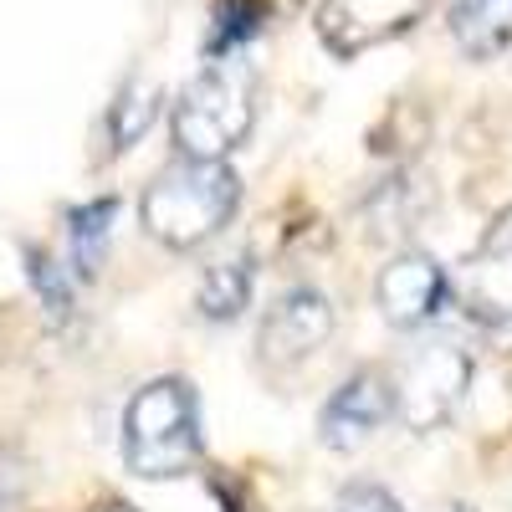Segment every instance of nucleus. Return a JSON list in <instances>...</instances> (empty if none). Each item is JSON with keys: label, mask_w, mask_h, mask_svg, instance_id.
Returning a JSON list of instances; mask_svg holds the SVG:
<instances>
[{"label": "nucleus", "mask_w": 512, "mask_h": 512, "mask_svg": "<svg viewBox=\"0 0 512 512\" xmlns=\"http://www.w3.org/2000/svg\"><path fill=\"white\" fill-rule=\"evenodd\" d=\"M236 205H241V180L231 175L226 159H180L149 180L139 200V221L154 241L190 251L226 231Z\"/></svg>", "instance_id": "1"}, {"label": "nucleus", "mask_w": 512, "mask_h": 512, "mask_svg": "<svg viewBox=\"0 0 512 512\" xmlns=\"http://www.w3.org/2000/svg\"><path fill=\"white\" fill-rule=\"evenodd\" d=\"M123 461L144 482L185 477L200 461V405L185 379L164 374L134 390L123 410Z\"/></svg>", "instance_id": "2"}, {"label": "nucleus", "mask_w": 512, "mask_h": 512, "mask_svg": "<svg viewBox=\"0 0 512 512\" xmlns=\"http://www.w3.org/2000/svg\"><path fill=\"white\" fill-rule=\"evenodd\" d=\"M256 118V82L241 52L210 57L200 77L175 103V144L185 159H226L236 144H246Z\"/></svg>", "instance_id": "3"}, {"label": "nucleus", "mask_w": 512, "mask_h": 512, "mask_svg": "<svg viewBox=\"0 0 512 512\" xmlns=\"http://www.w3.org/2000/svg\"><path fill=\"white\" fill-rule=\"evenodd\" d=\"M466 379H472V359H466L456 344L446 338H431L400 359L395 369V415L410 425L415 436L436 431V425L451 420V410L461 405L466 395Z\"/></svg>", "instance_id": "4"}, {"label": "nucleus", "mask_w": 512, "mask_h": 512, "mask_svg": "<svg viewBox=\"0 0 512 512\" xmlns=\"http://www.w3.org/2000/svg\"><path fill=\"white\" fill-rule=\"evenodd\" d=\"M436 0H318V36L333 57H359L405 36Z\"/></svg>", "instance_id": "5"}, {"label": "nucleus", "mask_w": 512, "mask_h": 512, "mask_svg": "<svg viewBox=\"0 0 512 512\" xmlns=\"http://www.w3.org/2000/svg\"><path fill=\"white\" fill-rule=\"evenodd\" d=\"M333 333V308L318 287H287L277 303L262 318V333H256V354H262L267 369H292L313 359Z\"/></svg>", "instance_id": "6"}, {"label": "nucleus", "mask_w": 512, "mask_h": 512, "mask_svg": "<svg viewBox=\"0 0 512 512\" xmlns=\"http://www.w3.org/2000/svg\"><path fill=\"white\" fill-rule=\"evenodd\" d=\"M451 287L477 323H487V328L512 323V205L487 226V236L461 262V277Z\"/></svg>", "instance_id": "7"}, {"label": "nucleus", "mask_w": 512, "mask_h": 512, "mask_svg": "<svg viewBox=\"0 0 512 512\" xmlns=\"http://www.w3.org/2000/svg\"><path fill=\"white\" fill-rule=\"evenodd\" d=\"M446 297H451V277L425 251L395 256V262L379 272V282H374V303H379L384 323H395V328L431 323L446 308Z\"/></svg>", "instance_id": "8"}, {"label": "nucleus", "mask_w": 512, "mask_h": 512, "mask_svg": "<svg viewBox=\"0 0 512 512\" xmlns=\"http://www.w3.org/2000/svg\"><path fill=\"white\" fill-rule=\"evenodd\" d=\"M390 410H395V384L384 379V374H374V369H359L354 379L338 384V395H333V400L323 405V415H318L323 446H333V451L364 446L379 425L390 420Z\"/></svg>", "instance_id": "9"}, {"label": "nucleus", "mask_w": 512, "mask_h": 512, "mask_svg": "<svg viewBox=\"0 0 512 512\" xmlns=\"http://www.w3.org/2000/svg\"><path fill=\"white\" fill-rule=\"evenodd\" d=\"M451 36L466 57H497L512 47V0H451Z\"/></svg>", "instance_id": "10"}, {"label": "nucleus", "mask_w": 512, "mask_h": 512, "mask_svg": "<svg viewBox=\"0 0 512 512\" xmlns=\"http://www.w3.org/2000/svg\"><path fill=\"white\" fill-rule=\"evenodd\" d=\"M246 303H251V262L246 256H226V262H216L200 277L195 308L205 323H231L246 313Z\"/></svg>", "instance_id": "11"}, {"label": "nucleus", "mask_w": 512, "mask_h": 512, "mask_svg": "<svg viewBox=\"0 0 512 512\" xmlns=\"http://www.w3.org/2000/svg\"><path fill=\"white\" fill-rule=\"evenodd\" d=\"M113 216H118V200H93V205H82V210L67 216V251H72V272L77 277L98 272L108 231H113Z\"/></svg>", "instance_id": "12"}, {"label": "nucleus", "mask_w": 512, "mask_h": 512, "mask_svg": "<svg viewBox=\"0 0 512 512\" xmlns=\"http://www.w3.org/2000/svg\"><path fill=\"white\" fill-rule=\"evenodd\" d=\"M159 113V93L149 82H134V88H123V98L113 103V149H128L144 128L154 123Z\"/></svg>", "instance_id": "13"}, {"label": "nucleus", "mask_w": 512, "mask_h": 512, "mask_svg": "<svg viewBox=\"0 0 512 512\" xmlns=\"http://www.w3.org/2000/svg\"><path fill=\"white\" fill-rule=\"evenodd\" d=\"M262 31V6L256 0H221L216 11V26H210V57H226L236 52L246 36Z\"/></svg>", "instance_id": "14"}, {"label": "nucleus", "mask_w": 512, "mask_h": 512, "mask_svg": "<svg viewBox=\"0 0 512 512\" xmlns=\"http://www.w3.org/2000/svg\"><path fill=\"white\" fill-rule=\"evenodd\" d=\"M31 282H36V292H41V303H47V313H57V318L72 313V282L62 277V267L52 262V256L31 251Z\"/></svg>", "instance_id": "15"}, {"label": "nucleus", "mask_w": 512, "mask_h": 512, "mask_svg": "<svg viewBox=\"0 0 512 512\" xmlns=\"http://www.w3.org/2000/svg\"><path fill=\"white\" fill-rule=\"evenodd\" d=\"M338 512H400V502L390 492H379V487H349L344 502H338Z\"/></svg>", "instance_id": "16"}, {"label": "nucleus", "mask_w": 512, "mask_h": 512, "mask_svg": "<svg viewBox=\"0 0 512 512\" xmlns=\"http://www.w3.org/2000/svg\"><path fill=\"white\" fill-rule=\"evenodd\" d=\"M431 512H472V507H456V502H446V507H431Z\"/></svg>", "instance_id": "17"}, {"label": "nucleus", "mask_w": 512, "mask_h": 512, "mask_svg": "<svg viewBox=\"0 0 512 512\" xmlns=\"http://www.w3.org/2000/svg\"><path fill=\"white\" fill-rule=\"evenodd\" d=\"M103 512H134V507H123V502H108V507H103Z\"/></svg>", "instance_id": "18"}]
</instances>
